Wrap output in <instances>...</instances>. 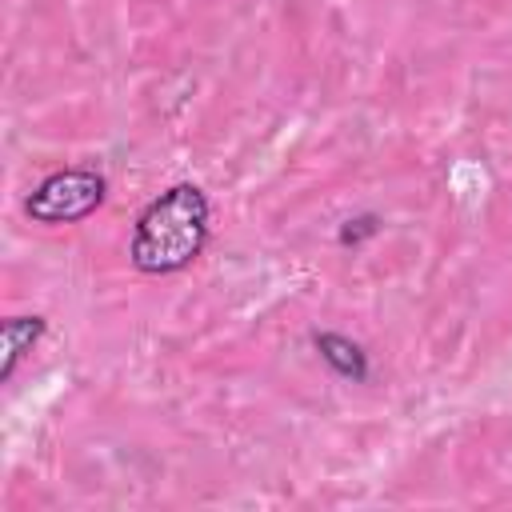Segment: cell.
Masks as SVG:
<instances>
[{
    "label": "cell",
    "mask_w": 512,
    "mask_h": 512,
    "mask_svg": "<svg viewBox=\"0 0 512 512\" xmlns=\"http://www.w3.org/2000/svg\"><path fill=\"white\" fill-rule=\"evenodd\" d=\"M208 220H212V204L204 188L196 184L164 188L136 216L132 244H128L132 264L148 276H168V272L188 268L208 244Z\"/></svg>",
    "instance_id": "obj_1"
},
{
    "label": "cell",
    "mask_w": 512,
    "mask_h": 512,
    "mask_svg": "<svg viewBox=\"0 0 512 512\" xmlns=\"http://www.w3.org/2000/svg\"><path fill=\"white\" fill-rule=\"evenodd\" d=\"M104 192H108V180L96 168H64L44 176L32 188V196L24 200V212L36 224H76L104 204Z\"/></svg>",
    "instance_id": "obj_2"
},
{
    "label": "cell",
    "mask_w": 512,
    "mask_h": 512,
    "mask_svg": "<svg viewBox=\"0 0 512 512\" xmlns=\"http://www.w3.org/2000/svg\"><path fill=\"white\" fill-rule=\"evenodd\" d=\"M44 336V316H12L0 328V380H12L16 364L24 352H32V344Z\"/></svg>",
    "instance_id": "obj_3"
},
{
    "label": "cell",
    "mask_w": 512,
    "mask_h": 512,
    "mask_svg": "<svg viewBox=\"0 0 512 512\" xmlns=\"http://www.w3.org/2000/svg\"><path fill=\"white\" fill-rule=\"evenodd\" d=\"M312 340H316L320 360H324L332 372H340L344 380H364V376H368V356H364V348H360L356 340H348V336H340V332H316Z\"/></svg>",
    "instance_id": "obj_4"
}]
</instances>
